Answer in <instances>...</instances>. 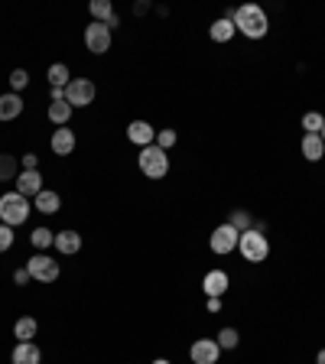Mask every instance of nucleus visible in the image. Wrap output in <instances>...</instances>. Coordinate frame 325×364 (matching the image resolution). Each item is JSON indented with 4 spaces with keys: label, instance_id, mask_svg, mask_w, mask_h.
I'll return each mask as SVG.
<instances>
[{
    "label": "nucleus",
    "instance_id": "nucleus-1",
    "mask_svg": "<svg viewBox=\"0 0 325 364\" xmlns=\"http://www.w3.org/2000/svg\"><path fill=\"white\" fill-rule=\"evenodd\" d=\"M235 30L247 40H264L270 30V20H267V10L260 7V4H244V7L235 10Z\"/></svg>",
    "mask_w": 325,
    "mask_h": 364
},
{
    "label": "nucleus",
    "instance_id": "nucleus-2",
    "mask_svg": "<svg viewBox=\"0 0 325 364\" xmlns=\"http://www.w3.org/2000/svg\"><path fill=\"white\" fill-rule=\"evenodd\" d=\"M30 199L20 192H4L0 195V225H26V218H30Z\"/></svg>",
    "mask_w": 325,
    "mask_h": 364
},
{
    "label": "nucleus",
    "instance_id": "nucleus-3",
    "mask_svg": "<svg viewBox=\"0 0 325 364\" xmlns=\"http://www.w3.org/2000/svg\"><path fill=\"white\" fill-rule=\"evenodd\" d=\"M237 251H241V257L247 260V264H264V260L270 257V241L264 231L251 228V231H244V235L237 237Z\"/></svg>",
    "mask_w": 325,
    "mask_h": 364
},
{
    "label": "nucleus",
    "instance_id": "nucleus-4",
    "mask_svg": "<svg viewBox=\"0 0 325 364\" xmlns=\"http://www.w3.org/2000/svg\"><path fill=\"white\" fill-rule=\"evenodd\" d=\"M137 166L146 179H166V172H170V156H166V150H160L156 143L143 146L137 156Z\"/></svg>",
    "mask_w": 325,
    "mask_h": 364
},
{
    "label": "nucleus",
    "instance_id": "nucleus-5",
    "mask_svg": "<svg viewBox=\"0 0 325 364\" xmlns=\"http://www.w3.org/2000/svg\"><path fill=\"white\" fill-rule=\"evenodd\" d=\"M26 270H30V276L36 280V283H56L59 274H62V267H59L56 257H49V254H32L30 260H26Z\"/></svg>",
    "mask_w": 325,
    "mask_h": 364
},
{
    "label": "nucleus",
    "instance_id": "nucleus-6",
    "mask_svg": "<svg viewBox=\"0 0 325 364\" xmlns=\"http://www.w3.org/2000/svg\"><path fill=\"white\" fill-rule=\"evenodd\" d=\"M95 95H98V88H95V81L91 78H72L69 81V88H65V101L72 105V111L75 107L95 105Z\"/></svg>",
    "mask_w": 325,
    "mask_h": 364
},
{
    "label": "nucleus",
    "instance_id": "nucleus-7",
    "mask_svg": "<svg viewBox=\"0 0 325 364\" xmlns=\"http://www.w3.org/2000/svg\"><path fill=\"white\" fill-rule=\"evenodd\" d=\"M237 237H241V235H237L235 228L225 221V225H218L215 231H211L208 247H211L215 254H221V257H225V254H235V251H237Z\"/></svg>",
    "mask_w": 325,
    "mask_h": 364
},
{
    "label": "nucleus",
    "instance_id": "nucleus-8",
    "mask_svg": "<svg viewBox=\"0 0 325 364\" xmlns=\"http://www.w3.org/2000/svg\"><path fill=\"white\" fill-rule=\"evenodd\" d=\"M85 46H88V52H95V56H105L107 49H111V30H107L105 23H95V20H91V23L85 26Z\"/></svg>",
    "mask_w": 325,
    "mask_h": 364
},
{
    "label": "nucleus",
    "instance_id": "nucleus-9",
    "mask_svg": "<svg viewBox=\"0 0 325 364\" xmlns=\"http://www.w3.org/2000/svg\"><path fill=\"white\" fill-rule=\"evenodd\" d=\"M189 358H192V364H218L221 345L215 339H195L192 348H189Z\"/></svg>",
    "mask_w": 325,
    "mask_h": 364
},
{
    "label": "nucleus",
    "instance_id": "nucleus-10",
    "mask_svg": "<svg viewBox=\"0 0 325 364\" xmlns=\"http://www.w3.org/2000/svg\"><path fill=\"white\" fill-rule=\"evenodd\" d=\"M127 140L134 146H153L156 143V130H153V124H146V121H130L127 124Z\"/></svg>",
    "mask_w": 325,
    "mask_h": 364
},
{
    "label": "nucleus",
    "instance_id": "nucleus-11",
    "mask_svg": "<svg viewBox=\"0 0 325 364\" xmlns=\"http://www.w3.org/2000/svg\"><path fill=\"white\" fill-rule=\"evenodd\" d=\"M42 172L40 170H23L20 176H16V192L26 195V199H36V195L42 192Z\"/></svg>",
    "mask_w": 325,
    "mask_h": 364
},
{
    "label": "nucleus",
    "instance_id": "nucleus-12",
    "mask_svg": "<svg viewBox=\"0 0 325 364\" xmlns=\"http://www.w3.org/2000/svg\"><path fill=\"white\" fill-rule=\"evenodd\" d=\"M88 10H91V20H95V23H105L111 33L121 26V20H117V13H114V7H111V0H91Z\"/></svg>",
    "mask_w": 325,
    "mask_h": 364
},
{
    "label": "nucleus",
    "instance_id": "nucleus-13",
    "mask_svg": "<svg viewBox=\"0 0 325 364\" xmlns=\"http://www.w3.org/2000/svg\"><path fill=\"white\" fill-rule=\"evenodd\" d=\"M75 130H69V127H56L52 130V137H49V146H52V153L56 156H69L75 150Z\"/></svg>",
    "mask_w": 325,
    "mask_h": 364
},
{
    "label": "nucleus",
    "instance_id": "nucleus-14",
    "mask_svg": "<svg viewBox=\"0 0 325 364\" xmlns=\"http://www.w3.org/2000/svg\"><path fill=\"white\" fill-rule=\"evenodd\" d=\"M228 283H231V280H228L225 270H208V274L202 276V290H205V296H208V300H211V296H218V300H221V296L228 293Z\"/></svg>",
    "mask_w": 325,
    "mask_h": 364
},
{
    "label": "nucleus",
    "instance_id": "nucleus-15",
    "mask_svg": "<svg viewBox=\"0 0 325 364\" xmlns=\"http://www.w3.org/2000/svg\"><path fill=\"white\" fill-rule=\"evenodd\" d=\"M13 364H42V351L36 341H16L13 355H10Z\"/></svg>",
    "mask_w": 325,
    "mask_h": 364
},
{
    "label": "nucleus",
    "instance_id": "nucleus-16",
    "mask_svg": "<svg viewBox=\"0 0 325 364\" xmlns=\"http://www.w3.org/2000/svg\"><path fill=\"white\" fill-rule=\"evenodd\" d=\"M20 114H23V98L16 95V91L0 95V121H16Z\"/></svg>",
    "mask_w": 325,
    "mask_h": 364
},
{
    "label": "nucleus",
    "instance_id": "nucleus-17",
    "mask_svg": "<svg viewBox=\"0 0 325 364\" xmlns=\"http://www.w3.org/2000/svg\"><path fill=\"white\" fill-rule=\"evenodd\" d=\"M300 150H302V156H306L309 163H319L325 156V143H322V137H319V134H302Z\"/></svg>",
    "mask_w": 325,
    "mask_h": 364
},
{
    "label": "nucleus",
    "instance_id": "nucleus-18",
    "mask_svg": "<svg viewBox=\"0 0 325 364\" xmlns=\"http://www.w3.org/2000/svg\"><path fill=\"white\" fill-rule=\"evenodd\" d=\"M52 247H56L59 254H65V257H72V254L81 251V235H78V231H59Z\"/></svg>",
    "mask_w": 325,
    "mask_h": 364
},
{
    "label": "nucleus",
    "instance_id": "nucleus-19",
    "mask_svg": "<svg viewBox=\"0 0 325 364\" xmlns=\"http://www.w3.org/2000/svg\"><path fill=\"white\" fill-rule=\"evenodd\" d=\"M32 209L42 211V215H56V211L62 209V199H59V192H52V189H42V192L32 199Z\"/></svg>",
    "mask_w": 325,
    "mask_h": 364
},
{
    "label": "nucleus",
    "instance_id": "nucleus-20",
    "mask_svg": "<svg viewBox=\"0 0 325 364\" xmlns=\"http://www.w3.org/2000/svg\"><path fill=\"white\" fill-rule=\"evenodd\" d=\"M208 36L215 42H231L237 36V30H235V20H228V16H218L215 23L208 26Z\"/></svg>",
    "mask_w": 325,
    "mask_h": 364
},
{
    "label": "nucleus",
    "instance_id": "nucleus-21",
    "mask_svg": "<svg viewBox=\"0 0 325 364\" xmlns=\"http://www.w3.org/2000/svg\"><path fill=\"white\" fill-rule=\"evenodd\" d=\"M36 332H40V322H36L32 316H20L13 322V339L16 341H32L36 339Z\"/></svg>",
    "mask_w": 325,
    "mask_h": 364
},
{
    "label": "nucleus",
    "instance_id": "nucleus-22",
    "mask_svg": "<svg viewBox=\"0 0 325 364\" xmlns=\"http://www.w3.org/2000/svg\"><path fill=\"white\" fill-rule=\"evenodd\" d=\"M20 160L10 153H0V182H16V176H20Z\"/></svg>",
    "mask_w": 325,
    "mask_h": 364
},
{
    "label": "nucleus",
    "instance_id": "nucleus-23",
    "mask_svg": "<svg viewBox=\"0 0 325 364\" xmlns=\"http://www.w3.org/2000/svg\"><path fill=\"white\" fill-rule=\"evenodd\" d=\"M49 85L52 88H69V81H72V72H69V65L56 62V65H49Z\"/></svg>",
    "mask_w": 325,
    "mask_h": 364
},
{
    "label": "nucleus",
    "instance_id": "nucleus-24",
    "mask_svg": "<svg viewBox=\"0 0 325 364\" xmlns=\"http://www.w3.org/2000/svg\"><path fill=\"white\" fill-rule=\"evenodd\" d=\"M69 117H72V105H69V101H52V105H49V121L56 124V127H65Z\"/></svg>",
    "mask_w": 325,
    "mask_h": 364
},
{
    "label": "nucleus",
    "instance_id": "nucleus-25",
    "mask_svg": "<svg viewBox=\"0 0 325 364\" xmlns=\"http://www.w3.org/2000/svg\"><path fill=\"white\" fill-rule=\"evenodd\" d=\"M228 225L235 228L237 235H244V231H251V228H254V218H251V211L235 209V211H231V215H228Z\"/></svg>",
    "mask_w": 325,
    "mask_h": 364
},
{
    "label": "nucleus",
    "instance_id": "nucleus-26",
    "mask_svg": "<svg viewBox=\"0 0 325 364\" xmlns=\"http://www.w3.org/2000/svg\"><path fill=\"white\" fill-rule=\"evenodd\" d=\"M30 244L36 247V251H46V247H52V244H56V231H49V228H32Z\"/></svg>",
    "mask_w": 325,
    "mask_h": 364
},
{
    "label": "nucleus",
    "instance_id": "nucleus-27",
    "mask_svg": "<svg viewBox=\"0 0 325 364\" xmlns=\"http://www.w3.org/2000/svg\"><path fill=\"white\" fill-rule=\"evenodd\" d=\"M215 341L221 345V351H235L237 345H241V335H237V329H231V325H225L218 335H215Z\"/></svg>",
    "mask_w": 325,
    "mask_h": 364
},
{
    "label": "nucleus",
    "instance_id": "nucleus-28",
    "mask_svg": "<svg viewBox=\"0 0 325 364\" xmlns=\"http://www.w3.org/2000/svg\"><path fill=\"white\" fill-rule=\"evenodd\" d=\"M179 143V134L172 127H162V130H156V146H160V150H166V153H170L172 146Z\"/></svg>",
    "mask_w": 325,
    "mask_h": 364
},
{
    "label": "nucleus",
    "instance_id": "nucleus-29",
    "mask_svg": "<svg viewBox=\"0 0 325 364\" xmlns=\"http://www.w3.org/2000/svg\"><path fill=\"white\" fill-rule=\"evenodd\" d=\"M322 127H325V117L319 111L302 114V130H306V134H322Z\"/></svg>",
    "mask_w": 325,
    "mask_h": 364
},
{
    "label": "nucleus",
    "instance_id": "nucleus-30",
    "mask_svg": "<svg viewBox=\"0 0 325 364\" xmlns=\"http://www.w3.org/2000/svg\"><path fill=\"white\" fill-rule=\"evenodd\" d=\"M26 85H30V72H26V69H13V72H10V91L20 95Z\"/></svg>",
    "mask_w": 325,
    "mask_h": 364
},
{
    "label": "nucleus",
    "instance_id": "nucleus-31",
    "mask_svg": "<svg viewBox=\"0 0 325 364\" xmlns=\"http://www.w3.org/2000/svg\"><path fill=\"white\" fill-rule=\"evenodd\" d=\"M13 241H16L13 228H10V225H0V254H7L10 247H13Z\"/></svg>",
    "mask_w": 325,
    "mask_h": 364
},
{
    "label": "nucleus",
    "instance_id": "nucleus-32",
    "mask_svg": "<svg viewBox=\"0 0 325 364\" xmlns=\"http://www.w3.org/2000/svg\"><path fill=\"white\" fill-rule=\"evenodd\" d=\"M20 170H40V156H36V153H26L23 160H20Z\"/></svg>",
    "mask_w": 325,
    "mask_h": 364
},
{
    "label": "nucleus",
    "instance_id": "nucleus-33",
    "mask_svg": "<svg viewBox=\"0 0 325 364\" xmlns=\"http://www.w3.org/2000/svg\"><path fill=\"white\" fill-rule=\"evenodd\" d=\"M30 280H32V276H30V270H26V267L13 270V283H16V286H26V283H30Z\"/></svg>",
    "mask_w": 325,
    "mask_h": 364
},
{
    "label": "nucleus",
    "instance_id": "nucleus-34",
    "mask_svg": "<svg viewBox=\"0 0 325 364\" xmlns=\"http://www.w3.org/2000/svg\"><path fill=\"white\" fill-rule=\"evenodd\" d=\"M205 306H208V312H221V300H218V296H211Z\"/></svg>",
    "mask_w": 325,
    "mask_h": 364
},
{
    "label": "nucleus",
    "instance_id": "nucleus-35",
    "mask_svg": "<svg viewBox=\"0 0 325 364\" xmlns=\"http://www.w3.org/2000/svg\"><path fill=\"white\" fill-rule=\"evenodd\" d=\"M146 10H150V4H146V0H140V4H134V13H137V16H143Z\"/></svg>",
    "mask_w": 325,
    "mask_h": 364
},
{
    "label": "nucleus",
    "instance_id": "nucleus-36",
    "mask_svg": "<svg viewBox=\"0 0 325 364\" xmlns=\"http://www.w3.org/2000/svg\"><path fill=\"white\" fill-rule=\"evenodd\" d=\"M316 364H325V348H319V355H316Z\"/></svg>",
    "mask_w": 325,
    "mask_h": 364
},
{
    "label": "nucleus",
    "instance_id": "nucleus-37",
    "mask_svg": "<svg viewBox=\"0 0 325 364\" xmlns=\"http://www.w3.org/2000/svg\"><path fill=\"white\" fill-rule=\"evenodd\" d=\"M153 364H172V361H166V358H156V361Z\"/></svg>",
    "mask_w": 325,
    "mask_h": 364
},
{
    "label": "nucleus",
    "instance_id": "nucleus-38",
    "mask_svg": "<svg viewBox=\"0 0 325 364\" xmlns=\"http://www.w3.org/2000/svg\"><path fill=\"white\" fill-rule=\"evenodd\" d=\"M319 137H322V143H325V127H322V134H319Z\"/></svg>",
    "mask_w": 325,
    "mask_h": 364
}]
</instances>
